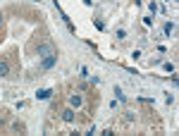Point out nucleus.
Here are the masks:
<instances>
[{
	"label": "nucleus",
	"instance_id": "nucleus-1",
	"mask_svg": "<svg viewBox=\"0 0 179 136\" xmlns=\"http://www.w3.org/2000/svg\"><path fill=\"white\" fill-rule=\"evenodd\" d=\"M53 65H55V55L50 53V55H46V60H43V67H46V69H50Z\"/></svg>",
	"mask_w": 179,
	"mask_h": 136
},
{
	"label": "nucleus",
	"instance_id": "nucleus-2",
	"mask_svg": "<svg viewBox=\"0 0 179 136\" xmlns=\"http://www.w3.org/2000/svg\"><path fill=\"white\" fill-rule=\"evenodd\" d=\"M50 53H53L50 45H38V55H50Z\"/></svg>",
	"mask_w": 179,
	"mask_h": 136
},
{
	"label": "nucleus",
	"instance_id": "nucleus-3",
	"mask_svg": "<svg viewBox=\"0 0 179 136\" xmlns=\"http://www.w3.org/2000/svg\"><path fill=\"white\" fill-rule=\"evenodd\" d=\"M69 103H72V107H79V105H81V96H79V93H77V96H72Z\"/></svg>",
	"mask_w": 179,
	"mask_h": 136
},
{
	"label": "nucleus",
	"instance_id": "nucleus-4",
	"mask_svg": "<svg viewBox=\"0 0 179 136\" xmlns=\"http://www.w3.org/2000/svg\"><path fill=\"white\" fill-rule=\"evenodd\" d=\"M36 96H38L41 100H46V98H50V88H43V91H38Z\"/></svg>",
	"mask_w": 179,
	"mask_h": 136
},
{
	"label": "nucleus",
	"instance_id": "nucleus-5",
	"mask_svg": "<svg viewBox=\"0 0 179 136\" xmlns=\"http://www.w3.org/2000/svg\"><path fill=\"white\" fill-rule=\"evenodd\" d=\"M62 117H64V122H72V119H74V112H72V110H64Z\"/></svg>",
	"mask_w": 179,
	"mask_h": 136
},
{
	"label": "nucleus",
	"instance_id": "nucleus-6",
	"mask_svg": "<svg viewBox=\"0 0 179 136\" xmlns=\"http://www.w3.org/2000/svg\"><path fill=\"white\" fill-rule=\"evenodd\" d=\"M162 31H165V36H170V34H172V31H174V24H172V22H167Z\"/></svg>",
	"mask_w": 179,
	"mask_h": 136
},
{
	"label": "nucleus",
	"instance_id": "nucleus-7",
	"mask_svg": "<svg viewBox=\"0 0 179 136\" xmlns=\"http://www.w3.org/2000/svg\"><path fill=\"white\" fill-rule=\"evenodd\" d=\"M7 72H10V65L7 62H0V76H5Z\"/></svg>",
	"mask_w": 179,
	"mask_h": 136
},
{
	"label": "nucleus",
	"instance_id": "nucleus-8",
	"mask_svg": "<svg viewBox=\"0 0 179 136\" xmlns=\"http://www.w3.org/2000/svg\"><path fill=\"white\" fill-rule=\"evenodd\" d=\"M0 22H2V14H0Z\"/></svg>",
	"mask_w": 179,
	"mask_h": 136
}]
</instances>
